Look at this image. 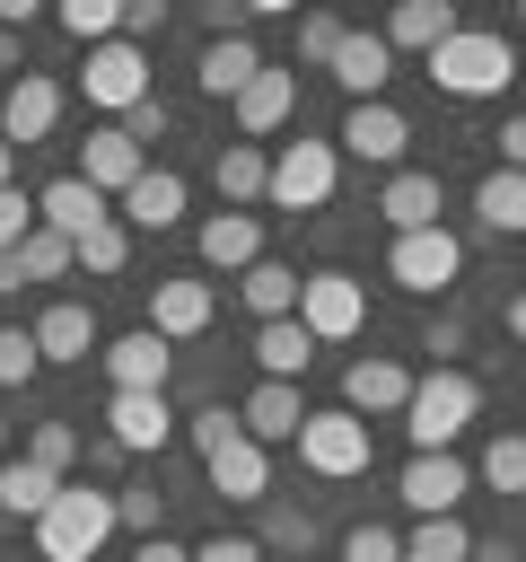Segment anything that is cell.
Masks as SVG:
<instances>
[{
    "label": "cell",
    "instance_id": "37",
    "mask_svg": "<svg viewBox=\"0 0 526 562\" xmlns=\"http://www.w3.org/2000/svg\"><path fill=\"white\" fill-rule=\"evenodd\" d=\"M26 465H44V474L70 483V465H79V430H70V422H26Z\"/></svg>",
    "mask_w": 526,
    "mask_h": 562
},
{
    "label": "cell",
    "instance_id": "21",
    "mask_svg": "<svg viewBox=\"0 0 526 562\" xmlns=\"http://www.w3.org/2000/svg\"><path fill=\"white\" fill-rule=\"evenodd\" d=\"M202 474H210V492H219V501H272V448H254L245 430H237L228 448H210V457H202Z\"/></svg>",
    "mask_w": 526,
    "mask_h": 562
},
{
    "label": "cell",
    "instance_id": "28",
    "mask_svg": "<svg viewBox=\"0 0 526 562\" xmlns=\"http://www.w3.org/2000/svg\"><path fill=\"white\" fill-rule=\"evenodd\" d=\"M254 70H263L254 35H219V44H202V61H193V88H202V97H237Z\"/></svg>",
    "mask_w": 526,
    "mask_h": 562
},
{
    "label": "cell",
    "instance_id": "50",
    "mask_svg": "<svg viewBox=\"0 0 526 562\" xmlns=\"http://www.w3.org/2000/svg\"><path fill=\"white\" fill-rule=\"evenodd\" d=\"M193 562H272L254 536H210V544H193Z\"/></svg>",
    "mask_w": 526,
    "mask_h": 562
},
{
    "label": "cell",
    "instance_id": "4",
    "mask_svg": "<svg viewBox=\"0 0 526 562\" xmlns=\"http://www.w3.org/2000/svg\"><path fill=\"white\" fill-rule=\"evenodd\" d=\"M298 465L307 474H324V483H351V474H368V422L359 413H342V404H307V422H298Z\"/></svg>",
    "mask_w": 526,
    "mask_h": 562
},
{
    "label": "cell",
    "instance_id": "33",
    "mask_svg": "<svg viewBox=\"0 0 526 562\" xmlns=\"http://www.w3.org/2000/svg\"><path fill=\"white\" fill-rule=\"evenodd\" d=\"M473 553V527L447 509V518H421L412 536H403V562H465Z\"/></svg>",
    "mask_w": 526,
    "mask_h": 562
},
{
    "label": "cell",
    "instance_id": "56",
    "mask_svg": "<svg viewBox=\"0 0 526 562\" xmlns=\"http://www.w3.org/2000/svg\"><path fill=\"white\" fill-rule=\"evenodd\" d=\"M508 342H526V290L508 299Z\"/></svg>",
    "mask_w": 526,
    "mask_h": 562
},
{
    "label": "cell",
    "instance_id": "25",
    "mask_svg": "<svg viewBox=\"0 0 526 562\" xmlns=\"http://www.w3.org/2000/svg\"><path fill=\"white\" fill-rule=\"evenodd\" d=\"M377 220H386L395 237L438 228V176H430V167H395V176H386V193H377Z\"/></svg>",
    "mask_w": 526,
    "mask_h": 562
},
{
    "label": "cell",
    "instance_id": "29",
    "mask_svg": "<svg viewBox=\"0 0 526 562\" xmlns=\"http://www.w3.org/2000/svg\"><path fill=\"white\" fill-rule=\"evenodd\" d=\"M210 184H219V211H245V202H263V184H272V158H263L254 140H228V149L210 158Z\"/></svg>",
    "mask_w": 526,
    "mask_h": 562
},
{
    "label": "cell",
    "instance_id": "9",
    "mask_svg": "<svg viewBox=\"0 0 526 562\" xmlns=\"http://www.w3.org/2000/svg\"><path fill=\"white\" fill-rule=\"evenodd\" d=\"M96 360H105L114 395H167V378H175V342H158L149 325H132V334L96 342Z\"/></svg>",
    "mask_w": 526,
    "mask_h": 562
},
{
    "label": "cell",
    "instance_id": "55",
    "mask_svg": "<svg viewBox=\"0 0 526 562\" xmlns=\"http://www.w3.org/2000/svg\"><path fill=\"white\" fill-rule=\"evenodd\" d=\"M9 290H26V272H18V246L0 255V299H9Z\"/></svg>",
    "mask_w": 526,
    "mask_h": 562
},
{
    "label": "cell",
    "instance_id": "12",
    "mask_svg": "<svg viewBox=\"0 0 526 562\" xmlns=\"http://www.w3.org/2000/svg\"><path fill=\"white\" fill-rule=\"evenodd\" d=\"M210 316H219V290L193 281V272H167L149 290V334L158 342H193V334H210Z\"/></svg>",
    "mask_w": 526,
    "mask_h": 562
},
{
    "label": "cell",
    "instance_id": "1",
    "mask_svg": "<svg viewBox=\"0 0 526 562\" xmlns=\"http://www.w3.org/2000/svg\"><path fill=\"white\" fill-rule=\"evenodd\" d=\"M473 413H482V386H473L465 369H430V378H412V395H403L412 457H438V448H456V439L473 430Z\"/></svg>",
    "mask_w": 526,
    "mask_h": 562
},
{
    "label": "cell",
    "instance_id": "58",
    "mask_svg": "<svg viewBox=\"0 0 526 562\" xmlns=\"http://www.w3.org/2000/svg\"><path fill=\"white\" fill-rule=\"evenodd\" d=\"M272 562H298V553H272Z\"/></svg>",
    "mask_w": 526,
    "mask_h": 562
},
{
    "label": "cell",
    "instance_id": "17",
    "mask_svg": "<svg viewBox=\"0 0 526 562\" xmlns=\"http://www.w3.org/2000/svg\"><path fill=\"white\" fill-rule=\"evenodd\" d=\"M193 255L237 281L245 263H263V220H254V211H210V220L193 228Z\"/></svg>",
    "mask_w": 526,
    "mask_h": 562
},
{
    "label": "cell",
    "instance_id": "39",
    "mask_svg": "<svg viewBox=\"0 0 526 562\" xmlns=\"http://www.w3.org/2000/svg\"><path fill=\"white\" fill-rule=\"evenodd\" d=\"M18 272H26V281H70V237H53V228H26V246H18Z\"/></svg>",
    "mask_w": 526,
    "mask_h": 562
},
{
    "label": "cell",
    "instance_id": "32",
    "mask_svg": "<svg viewBox=\"0 0 526 562\" xmlns=\"http://www.w3.org/2000/svg\"><path fill=\"white\" fill-rule=\"evenodd\" d=\"M53 492H61V474H44V465H26V457H0V518H44L53 509Z\"/></svg>",
    "mask_w": 526,
    "mask_h": 562
},
{
    "label": "cell",
    "instance_id": "24",
    "mask_svg": "<svg viewBox=\"0 0 526 562\" xmlns=\"http://www.w3.org/2000/svg\"><path fill=\"white\" fill-rule=\"evenodd\" d=\"M298 422H307V395H298V386H281V378H263V386L237 404V430H245L254 448H281V439H298Z\"/></svg>",
    "mask_w": 526,
    "mask_h": 562
},
{
    "label": "cell",
    "instance_id": "49",
    "mask_svg": "<svg viewBox=\"0 0 526 562\" xmlns=\"http://www.w3.org/2000/svg\"><path fill=\"white\" fill-rule=\"evenodd\" d=\"M123 132H132V149H149V140H167V105H158V97H140V105L123 114Z\"/></svg>",
    "mask_w": 526,
    "mask_h": 562
},
{
    "label": "cell",
    "instance_id": "52",
    "mask_svg": "<svg viewBox=\"0 0 526 562\" xmlns=\"http://www.w3.org/2000/svg\"><path fill=\"white\" fill-rule=\"evenodd\" d=\"M132 562H193V544H167V536H140V553Z\"/></svg>",
    "mask_w": 526,
    "mask_h": 562
},
{
    "label": "cell",
    "instance_id": "30",
    "mask_svg": "<svg viewBox=\"0 0 526 562\" xmlns=\"http://www.w3.org/2000/svg\"><path fill=\"white\" fill-rule=\"evenodd\" d=\"M237 299L254 307V325H272V316H298V263H281V255L245 263V272H237Z\"/></svg>",
    "mask_w": 526,
    "mask_h": 562
},
{
    "label": "cell",
    "instance_id": "54",
    "mask_svg": "<svg viewBox=\"0 0 526 562\" xmlns=\"http://www.w3.org/2000/svg\"><path fill=\"white\" fill-rule=\"evenodd\" d=\"M0 70H9V79L26 70V35H9V26H0Z\"/></svg>",
    "mask_w": 526,
    "mask_h": 562
},
{
    "label": "cell",
    "instance_id": "46",
    "mask_svg": "<svg viewBox=\"0 0 526 562\" xmlns=\"http://www.w3.org/2000/svg\"><path fill=\"white\" fill-rule=\"evenodd\" d=\"M26 228H35V193H18V184H9V193H0V255H9V246H26Z\"/></svg>",
    "mask_w": 526,
    "mask_h": 562
},
{
    "label": "cell",
    "instance_id": "2",
    "mask_svg": "<svg viewBox=\"0 0 526 562\" xmlns=\"http://www.w3.org/2000/svg\"><path fill=\"white\" fill-rule=\"evenodd\" d=\"M421 70H430V88H447V97H500V88L517 79V44L491 35V26H456Z\"/></svg>",
    "mask_w": 526,
    "mask_h": 562
},
{
    "label": "cell",
    "instance_id": "10",
    "mask_svg": "<svg viewBox=\"0 0 526 562\" xmlns=\"http://www.w3.org/2000/svg\"><path fill=\"white\" fill-rule=\"evenodd\" d=\"M70 176H79V184H96L105 202H123V193L149 176V149H132V132H123V123H96V132L79 140V167H70Z\"/></svg>",
    "mask_w": 526,
    "mask_h": 562
},
{
    "label": "cell",
    "instance_id": "20",
    "mask_svg": "<svg viewBox=\"0 0 526 562\" xmlns=\"http://www.w3.org/2000/svg\"><path fill=\"white\" fill-rule=\"evenodd\" d=\"M333 79H342V97L351 105H368V97H386V79H395V53H386V35H359V26H342V44H333V61H324Z\"/></svg>",
    "mask_w": 526,
    "mask_h": 562
},
{
    "label": "cell",
    "instance_id": "3",
    "mask_svg": "<svg viewBox=\"0 0 526 562\" xmlns=\"http://www.w3.org/2000/svg\"><path fill=\"white\" fill-rule=\"evenodd\" d=\"M105 536H114V492H96V483H61L53 509L35 518V553L44 562H96Z\"/></svg>",
    "mask_w": 526,
    "mask_h": 562
},
{
    "label": "cell",
    "instance_id": "5",
    "mask_svg": "<svg viewBox=\"0 0 526 562\" xmlns=\"http://www.w3.org/2000/svg\"><path fill=\"white\" fill-rule=\"evenodd\" d=\"M333 184H342V149L333 140H281V158H272V184H263V202H281V211H324L333 202Z\"/></svg>",
    "mask_w": 526,
    "mask_h": 562
},
{
    "label": "cell",
    "instance_id": "44",
    "mask_svg": "<svg viewBox=\"0 0 526 562\" xmlns=\"http://www.w3.org/2000/svg\"><path fill=\"white\" fill-rule=\"evenodd\" d=\"M184 430H193V448L210 457V448H228V439H237V404H202V413H193Z\"/></svg>",
    "mask_w": 526,
    "mask_h": 562
},
{
    "label": "cell",
    "instance_id": "18",
    "mask_svg": "<svg viewBox=\"0 0 526 562\" xmlns=\"http://www.w3.org/2000/svg\"><path fill=\"white\" fill-rule=\"evenodd\" d=\"M403 395H412V369H403V360H386V351H368V360H351V369H342V413H359V422L403 413Z\"/></svg>",
    "mask_w": 526,
    "mask_h": 562
},
{
    "label": "cell",
    "instance_id": "48",
    "mask_svg": "<svg viewBox=\"0 0 526 562\" xmlns=\"http://www.w3.org/2000/svg\"><path fill=\"white\" fill-rule=\"evenodd\" d=\"M167 26V0H123V44H149Z\"/></svg>",
    "mask_w": 526,
    "mask_h": 562
},
{
    "label": "cell",
    "instance_id": "36",
    "mask_svg": "<svg viewBox=\"0 0 526 562\" xmlns=\"http://www.w3.org/2000/svg\"><path fill=\"white\" fill-rule=\"evenodd\" d=\"M473 474H482L491 492H526V430H491L482 457H473Z\"/></svg>",
    "mask_w": 526,
    "mask_h": 562
},
{
    "label": "cell",
    "instance_id": "53",
    "mask_svg": "<svg viewBox=\"0 0 526 562\" xmlns=\"http://www.w3.org/2000/svg\"><path fill=\"white\" fill-rule=\"evenodd\" d=\"M465 562H517V544H508V536H473V553H465Z\"/></svg>",
    "mask_w": 526,
    "mask_h": 562
},
{
    "label": "cell",
    "instance_id": "41",
    "mask_svg": "<svg viewBox=\"0 0 526 562\" xmlns=\"http://www.w3.org/2000/svg\"><path fill=\"white\" fill-rule=\"evenodd\" d=\"M44 360H35V334L26 325H0V386H26Z\"/></svg>",
    "mask_w": 526,
    "mask_h": 562
},
{
    "label": "cell",
    "instance_id": "57",
    "mask_svg": "<svg viewBox=\"0 0 526 562\" xmlns=\"http://www.w3.org/2000/svg\"><path fill=\"white\" fill-rule=\"evenodd\" d=\"M9 184H18V149L0 140V193H9Z\"/></svg>",
    "mask_w": 526,
    "mask_h": 562
},
{
    "label": "cell",
    "instance_id": "40",
    "mask_svg": "<svg viewBox=\"0 0 526 562\" xmlns=\"http://www.w3.org/2000/svg\"><path fill=\"white\" fill-rule=\"evenodd\" d=\"M114 527H132V536H158V527H167V492H158V483H132V492H114Z\"/></svg>",
    "mask_w": 526,
    "mask_h": 562
},
{
    "label": "cell",
    "instance_id": "38",
    "mask_svg": "<svg viewBox=\"0 0 526 562\" xmlns=\"http://www.w3.org/2000/svg\"><path fill=\"white\" fill-rule=\"evenodd\" d=\"M254 544H263V553H298V562H307V544H316V518H307L298 501H272V509H263V536H254Z\"/></svg>",
    "mask_w": 526,
    "mask_h": 562
},
{
    "label": "cell",
    "instance_id": "8",
    "mask_svg": "<svg viewBox=\"0 0 526 562\" xmlns=\"http://www.w3.org/2000/svg\"><path fill=\"white\" fill-rule=\"evenodd\" d=\"M79 97H88V105H105V114H132L140 97H158V88H149V53H140V44H123V35H114V44H96V53L79 61Z\"/></svg>",
    "mask_w": 526,
    "mask_h": 562
},
{
    "label": "cell",
    "instance_id": "16",
    "mask_svg": "<svg viewBox=\"0 0 526 562\" xmlns=\"http://www.w3.org/2000/svg\"><path fill=\"white\" fill-rule=\"evenodd\" d=\"M403 140H412V123H403L386 97L351 105V114H342V132H333V149H351V158H368V167H403Z\"/></svg>",
    "mask_w": 526,
    "mask_h": 562
},
{
    "label": "cell",
    "instance_id": "42",
    "mask_svg": "<svg viewBox=\"0 0 526 562\" xmlns=\"http://www.w3.org/2000/svg\"><path fill=\"white\" fill-rule=\"evenodd\" d=\"M333 44H342V18H324V9H316V18H298V61H307V70H324V61H333Z\"/></svg>",
    "mask_w": 526,
    "mask_h": 562
},
{
    "label": "cell",
    "instance_id": "7",
    "mask_svg": "<svg viewBox=\"0 0 526 562\" xmlns=\"http://www.w3.org/2000/svg\"><path fill=\"white\" fill-rule=\"evenodd\" d=\"M298 325L316 334V351H324V342H351V334L368 325L359 272H298Z\"/></svg>",
    "mask_w": 526,
    "mask_h": 562
},
{
    "label": "cell",
    "instance_id": "34",
    "mask_svg": "<svg viewBox=\"0 0 526 562\" xmlns=\"http://www.w3.org/2000/svg\"><path fill=\"white\" fill-rule=\"evenodd\" d=\"M53 18H61V35H70V44H88V53L123 35V0H61Z\"/></svg>",
    "mask_w": 526,
    "mask_h": 562
},
{
    "label": "cell",
    "instance_id": "22",
    "mask_svg": "<svg viewBox=\"0 0 526 562\" xmlns=\"http://www.w3.org/2000/svg\"><path fill=\"white\" fill-rule=\"evenodd\" d=\"M456 26H465V18H456V0H395V18H386L377 35H386V53H421V61H430Z\"/></svg>",
    "mask_w": 526,
    "mask_h": 562
},
{
    "label": "cell",
    "instance_id": "35",
    "mask_svg": "<svg viewBox=\"0 0 526 562\" xmlns=\"http://www.w3.org/2000/svg\"><path fill=\"white\" fill-rule=\"evenodd\" d=\"M132 263V228L123 220H96L88 237H70V272H123Z\"/></svg>",
    "mask_w": 526,
    "mask_h": 562
},
{
    "label": "cell",
    "instance_id": "6",
    "mask_svg": "<svg viewBox=\"0 0 526 562\" xmlns=\"http://www.w3.org/2000/svg\"><path fill=\"white\" fill-rule=\"evenodd\" d=\"M456 272H465V237H456L447 220H438V228H412V237L386 246V281L412 290V299H438Z\"/></svg>",
    "mask_w": 526,
    "mask_h": 562
},
{
    "label": "cell",
    "instance_id": "19",
    "mask_svg": "<svg viewBox=\"0 0 526 562\" xmlns=\"http://www.w3.org/2000/svg\"><path fill=\"white\" fill-rule=\"evenodd\" d=\"M105 439H114L123 457H158V448L175 439V404H167V395H114V404H105Z\"/></svg>",
    "mask_w": 526,
    "mask_h": 562
},
{
    "label": "cell",
    "instance_id": "15",
    "mask_svg": "<svg viewBox=\"0 0 526 562\" xmlns=\"http://www.w3.org/2000/svg\"><path fill=\"white\" fill-rule=\"evenodd\" d=\"M228 114H237V132L245 140H263V132H281L289 114H298V70H281V61H263L237 97H228Z\"/></svg>",
    "mask_w": 526,
    "mask_h": 562
},
{
    "label": "cell",
    "instance_id": "60",
    "mask_svg": "<svg viewBox=\"0 0 526 562\" xmlns=\"http://www.w3.org/2000/svg\"><path fill=\"white\" fill-rule=\"evenodd\" d=\"M0 439H9V430H0Z\"/></svg>",
    "mask_w": 526,
    "mask_h": 562
},
{
    "label": "cell",
    "instance_id": "43",
    "mask_svg": "<svg viewBox=\"0 0 526 562\" xmlns=\"http://www.w3.org/2000/svg\"><path fill=\"white\" fill-rule=\"evenodd\" d=\"M342 562H403V536L395 527H351L342 536Z\"/></svg>",
    "mask_w": 526,
    "mask_h": 562
},
{
    "label": "cell",
    "instance_id": "31",
    "mask_svg": "<svg viewBox=\"0 0 526 562\" xmlns=\"http://www.w3.org/2000/svg\"><path fill=\"white\" fill-rule=\"evenodd\" d=\"M473 220H482L491 237H526V176H517V167H491V176L473 184Z\"/></svg>",
    "mask_w": 526,
    "mask_h": 562
},
{
    "label": "cell",
    "instance_id": "47",
    "mask_svg": "<svg viewBox=\"0 0 526 562\" xmlns=\"http://www.w3.org/2000/svg\"><path fill=\"white\" fill-rule=\"evenodd\" d=\"M202 26H210V44L219 35H245L254 26V0H202Z\"/></svg>",
    "mask_w": 526,
    "mask_h": 562
},
{
    "label": "cell",
    "instance_id": "51",
    "mask_svg": "<svg viewBox=\"0 0 526 562\" xmlns=\"http://www.w3.org/2000/svg\"><path fill=\"white\" fill-rule=\"evenodd\" d=\"M491 149H500V167H517V176H526V114H508V123L491 132Z\"/></svg>",
    "mask_w": 526,
    "mask_h": 562
},
{
    "label": "cell",
    "instance_id": "13",
    "mask_svg": "<svg viewBox=\"0 0 526 562\" xmlns=\"http://www.w3.org/2000/svg\"><path fill=\"white\" fill-rule=\"evenodd\" d=\"M26 334H35V360H44V369H79V360H88V351L105 342V334H96V307H88V299H53V307H44V316H35Z\"/></svg>",
    "mask_w": 526,
    "mask_h": 562
},
{
    "label": "cell",
    "instance_id": "11",
    "mask_svg": "<svg viewBox=\"0 0 526 562\" xmlns=\"http://www.w3.org/2000/svg\"><path fill=\"white\" fill-rule=\"evenodd\" d=\"M53 123H61V79L18 70V79L0 88V140H9V149H35V140H53Z\"/></svg>",
    "mask_w": 526,
    "mask_h": 562
},
{
    "label": "cell",
    "instance_id": "59",
    "mask_svg": "<svg viewBox=\"0 0 526 562\" xmlns=\"http://www.w3.org/2000/svg\"><path fill=\"white\" fill-rule=\"evenodd\" d=\"M517 26H526V9H517Z\"/></svg>",
    "mask_w": 526,
    "mask_h": 562
},
{
    "label": "cell",
    "instance_id": "27",
    "mask_svg": "<svg viewBox=\"0 0 526 562\" xmlns=\"http://www.w3.org/2000/svg\"><path fill=\"white\" fill-rule=\"evenodd\" d=\"M307 360H316V334H307L298 316H272V325H254V369H263V378L298 386V378H307Z\"/></svg>",
    "mask_w": 526,
    "mask_h": 562
},
{
    "label": "cell",
    "instance_id": "26",
    "mask_svg": "<svg viewBox=\"0 0 526 562\" xmlns=\"http://www.w3.org/2000/svg\"><path fill=\"white\" fill-rule=\"evenodd\" d=\"M184 202H193V193H184V176H175V167H149V176L123 193V228H149V237H167V228L184 220Z\"/></svg>",
    "mask_w": 526,
    "mask_h": 562
},
{
    "label": "cell",
    "instance_id": "14",
    "mask_svg": "<svg viewBox=\"0 0 526 562\" xmlns=\"http://www.w3.org/2000/svg\"><path fill=\"white\" fill-rule=\"evenodd\" d=\"M395 492H403V509H412V518H447V509L473 492V465H465L456 448H438V457H412Z\"/></svg>",
    "mask_w": 526,
    "mask_h": 562
},
{
    "label": "cell",
    "instance_id": "23",
    "mask_svg": "<svg viewBox=\"0 0 526 562\" xmlns=\"http://www.w3.org/2000/svg\"><path fill=\"white\" fill-rule=\"evenodd\" d=\"M96 220H114V202H105L96 184H79V176H53V184L35 193V228H53V237H88Z\"/></svg>",
    "mask_w": 526,
    "mask_h": 562
},
{
    "label": "cell",
    "instance_id": "45",
    "mask_svg": "<svg viewBox=\"0 0 526 562\" xmlns=\"http://www.w3.org/2000/svg\"><path fill=\"white\" fill-rule=\"evenodd\" d=\"M421 351H430L438 369H456V351H465V316H430V325H421Z\"/></svg>",
    "mask_w": 526,
    "mask_h": 562
}]
</instances>
